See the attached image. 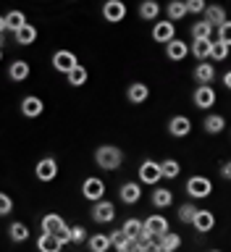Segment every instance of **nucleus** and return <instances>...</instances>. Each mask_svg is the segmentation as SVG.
<instances>
[{
	"label": "nucleus",
	"instance_id": "obj_1",
	"mask_svg": "<svg viewBox=\"0 0 231 252\" xmlns=\"http://www.w3.org/2000/svg\"><path fill=\"white\" fill-rule=\"evenodd\" d=\"M39 228H42V234H55L63 242V247L71 244V226L66 223L63 216H58V213H45L42 220H39Z\"/></svg>",
	"mask_w": 231,
	"mask_h": 252
},
{
	"label": "nucleus",
	"instance_id": "obj_2",
	"mask_svg": "<svg viewBox=\"0 0 231 252\" xmlns=\"http://www.w3.org/2000/svg\"><path fill=\"white\" fill-rule=\"evenodd\" d=\"M95 163L102 171H118L124 165V150L116 145H100L95 150Z\"/></svg>",
	"mask_w": 231,
	"mask_h": 252
},
{
	"label": "nucleus",
	"instance_id": "obj_3",
	"mask_svg": "<svg viewBox=\"0 0 231 252\" xmlns=\"http://www.w3.org/2000/svg\"><path fill=\"white\" fill-rule=\"evenodd\" d=\"M82 197L87 202H100V200H105V181H102L100 176H87L82 181Z\"/></svg>",
	"mask_w": 231,
	"mask_h": 252
},
{
	"label": "nucleus",
	"instance_id": "obj_4",
	"mask_svg": "<svg viewBox=\"0 0 231 252\" xmlns=\"http://www.w3.org/2000/svg\"><path fill=\"white\" fill-rule=\"evenodd\" d=\"M139 184H150V187H158V181L163 179V171H161V163L158 160H142L139 163Z\"/></svg>",
	"mask_w": 231,
	"mask_h": 252
},
{
	"label": "nucleus",
	"instance_id": "obj_5",
	"mask_svg": "<svg viewBox=\"0 0 231 252\" xmlns=\"http://www.w3.org/2000/svg\"><path fill=\"white\" fill-rule=\"evenodd\" d=\"M210 192H213V181L208 176H192L187 181V194L192 200H205V197H210Z\"/></svg>",
	"mask_w": 231,
	"mask_h": 252
},
{
	"label": "nucleus",
	"instance_id": "obj_6",
	"mask_svg": "<svg viewBox=\"0 0 231 252\" xmlns=\"http://www.w3.org/2000/svg\"><path fill=\"white\" fill-rule=\"evenodd\" d=\"M34 176L42 181V184H50V181H55V176H58V160L55 158H39L37 165H34Z\"/></svg>",
	"mask_w": 231,
	"mask_h": 252
},
{
	"label": "nucleus",
	"instance_id": "obj_7",
	"mask_svg": "<svg viewBox=\"0 0 231 252\" xmlns=\"http://www.w3.org/2000/svg\"><path fill=\"white\" fill-rule=\"evenodd\" d=\"M79 66V58H76V53H71V50H55L53 53V68L58 71V74H71Z\"/></svg>",
	"mask_w": 231,
	"mask_h": 252
},
{
	"label": "nucleus",
	"instance_id": "obj_8",
	"mask_svg": "<svg viewBox=\"0 0 231 252\" xmlns=\"http://www.w3.org/2000/svg\"><path fill=\"white\" fill-rule=\"evenodd\" d=\"M21 116L24 118H39L45 113V100L39 97V94H27V97L21 100Z\"/></svg>",
	"mask_w": 231,
	"mask_h": 252
},
{
	"label": "nucleus",
	"instance_id": "obj_9",
	"mask_svg": "<svg viewBox=\"0 0 231 252\" xmlns=\"http://www.w3.org/2000/svg\"><path fill=\"white\" fill-rule=\"evenodd\" d=\"M92 220L95 223H110V220L116 218V205L110 202V200H100V202H95L92 205Z\"/></svg>",
	"mask_w": 231,
	"mask_h": 252
},
{
	"label": "nucleus",
	"instance_id": "obj_10",
	"mask_svg": "<svg viewBox=\"0 0 231 252\" xmlns=\"http://www.w3.org/2000/svg\"><path fill=\"white\" fill-rule=\"evenodd\" d=\"M126 3H121V0H108V3H102V19H105L108 24H118L126 19Z\"/></svg>",
	"mask_w": 231,
	"mask_h": 252
},
{
	"label": "nucleus",
	"instance_id": "obj_11",
	"mask_svg": "<svg viewBox=\"0 0 231 252\" xmlns=\"http://www.w3.org/2000/svg\"><path fill=\"white\" fill-rule=\"evenodd\" d=\"M153 39L155 42H161V45H168V42H173L176 39V24L173 21H158L155 27H153Z\"/></svg>",
	"mask_w": 231,
	"mask_h": 252
},
{
	"label": "nucleus",
	"instance_id": "obj_12",
	"mask_svg": "<svg viewBox=\"0 0 231 252\" xmlns=\"http://www.w3.org/2000/svg\"><path fill=\"white\" fill-rule=\"evenodd\" d=\"M118 197H121L124 205H137L142 200V184L139 181H124L118 187Z\"/></svg>",
	"mask_w": 231,
	"mask_h": 252
},
{
	"label": "nucleus",
	"instance_id": "obj_13",
	"mask_svg": "<svg viewBox=\"0 0 231 252\" xmlns=\"http://www.w3.org/2000/svg\"><path fill=\"white\" fill-rule=\"evenodd\" d=\"M189 131H192V121H189L187 116H173L168 121V134L176 139H184L189 137Z\"/></svg>",
	"mask_w": 231,
	"mask_h": 252
},
{
	"label": "nucleus",
	"instance_id": "obj_14",
	"mask_svg": "<svg viewBox=\"0 0 231 252\" xmlns=\"http://www.w3.org/2000/svg\"><path fill=\"white\" fill-rule=\"evenodd\" d=\"M195 82L200 84V87H210L213 82H216V66L213 63H197L195 66Z\"/></svg>",
	"mask_w": 231,
	"mask_h": 252
},
{
	"label": "nucleus",
	"instance_id": "obj_15",
	"mask_svg": "<svg viewBox=\"0 0 231 252\" xmlns=\"http://www.w3.org/2000/svg\"><path fill=\"white\" fill-rule=\"evenodd\" d=\"M145 228H147L153 236H158V239L171 231V228H168V220H165V216H161V213H153V216L145 220Z\"/></svg>",
	"mask_w": 231,
	"mask_h": 252
},
{
	"label": "nucleus",
	"instance_id": "obj_16",
	"mask_svg": "<svg viewBox=\"0 0 231 252\" xmlns=\"http://www.w3.org/2000/svg\"><path fill=\"white\" fill-rule=\"evenodd\" d=\"M147 97H150V87L145 82H132L126 87V100L134 102V105H142Z\"/></svg>",
	"mask_w": 231,
	"mask_h": 252
},
{
	"label": "nucleus",
	"instance_id": "obj_17",
	"mask_svg": "<svg viewBox=\"0 0 231 252\" xmlns=\"http://www.w3.org/2000/svg\"><path fill=\"white\" fill-rule=\"evenodd\" d=\"M32 74V66H29V61H21V58H16L11 66H8V79L11 82H27Z\"/></svg>",
	"mask_w": 231,
	"mask_h": 252
},
{
	"label": "nucleus",
	"instance_id": "obj_18",
	"mask_svg": "<svg viewBox=\"0 0 231 252\" xmlns=\"http://www.w3.org/2000/svg\"><path fill=\"white\" fill-rule=\"evenodd\" d=\"M192 100H195V105L197 108H213L216 105V90L213 87H197L195 94H192Z\"/></svg>",
	"mask_w": 231,
	"mask_h": 252
},
{
	"label": "nucleus",
	"instance_id": "obj_19",
	"mask_svg": "<svg viewBox=\"0 0 231 252\" xmlns=\"http://www.w3.org/2000/svg\"><path fill=\"white\" fill-rule=\"evenodd\" d=\"M205 21H208L213 29H221V27L229 21L226 8H224V5H208V11H205Z\"/></svg>",
	"mask_w": 231,
	"mask_h": 252
},
{
	"label": "nucleus",
	"instance_id": "obj_20",
	"mask_svg": "<svg viewBox=\"0 0 231 252\" xmlns=\"http://www.w3.org/2000/svg\"><path fill=\"white\" fill-rule=\"evenodd\" d=\"M187 53H189V45L184 42V39H173V42L165 45V58L168 61H184L187 58Z\"/></svg>",
	"mask_w": 231,
	"mask_h": 252
},
{
	"label": "nucleus",
	"instance_id": "obj_21",
	"mask_svg": "<svg viewBox=\"0 0 231 252\" xmlns=\"http://www.w3.org/2000/svg\"><path fill=\"white\" fill-rule=\"evenodd\" d=\"M37 250H39V252H61V250H63V242H61L55 234H39Z\"/></svg>",
	"mask_w": 231,
	"mask_h": 252
},
{
	"label": "nucleus",
	"instance_id": "obj_22",
	"mask_svg": "<svg viewBox=\"0 0 231 252\" xmlns=\"http://www.w3.org/2000/svg\"><path fill=\"white\" fill-rule=\"evenodd\" d=\"M195 231H200V234H208L213 231V226H216V216H213L210 210H200L197 213V218H195Z\"/></svg>",
	"mask_w": 231,
	"mask_h": 252
},
{
	"label": "nucleus",
	"instance_id": "obj_23",
	"mask_svg": "<svg viewBox=\"0 0 231 252\" xmlns=\"http://www.w3.org/2000/svg\"><path fill=\"white\" fill-rule=\"evenodd\" d=\"M13 39H16V45H21V47L34 45V39H37V27H34V24H27V27H21L19 32H16Z\"/></svg>",
	"mask_w": 231,
	"mask_h": 252
},
{
	"label": "nucleus",
	"instance_id": "obj_24",
	"mask_svg": "<svg viewBox=\"0 0 231 252\" xmlns=\"http://www.w3.org/2000/svg\"><path fill=\"white\" fill-rule=\"evenodd\" d=\"M187 13H189V8H187L184 0H171V3L165 5V16H168V21H173V24L181 21Z\"/></svg>",
	"mask_w": 231,
	"mask_h": 252
},
{
	"label": "nucleus",
	"instance_id": "obj_25",
	"mask_svg": "<svg viewBox=\"0 0 231 252\" xmlns=\"http://www.w3.org/2000/svg\"><path fill=\"white\" fill-rule=\"evenodd\" d=\"M137 13H139V19H145V21H158V16H161V3L145 0V3H139Z\"/></svg>",
	"mask_w": 231,
	"mask_h": 252
},
{
	"label": "nucleus",
	"instance_id": "obj_26",
	"mask_svg": "<svg viewBox=\"0 0 231 252\" xmlns=\"http://www.w3.org/2000/svg\"><path fill=\"white\" fill-rule=\"evenodd\" d=\"M210 50H213V39H192V55L200 63L210 58Z\"/></svg>",
	"mask_w": 231,
	"mask_h": 252
},
{
	"label": "nucleus",
	"instance_id": "obj_27",
	"mask_svg": "<svg viewBox=\"0 0 231 252\" xmlns=\"http://www.w3.org/2000/svg\"><path fill=\"white\" fill-rule=\"evenodd\" d=\"M202 126H205V131H208V134H221L226 129V118L221 113H208V116H205V121H202Z\"/></svg>",
	"mask_w": 231,
	"mask_h": 252
},
{
	"label": "nucleus",
	"instance_id": "obj_28",
	"mask_svg": "<svg viewBox=\"0 0 231 252\" xmlns=\"http://www.w3.org/2000/svg\"><path fill=\"white\" fill-rule=\"evenodd\" d=\"M153 205H155V208H171V205H173V192H171V189H165V187H155L153 189Z\"/></svg>",
	"mask_w": 231,
	"mask_h": 252
},
{
	"label": "nucleus",
	"instance_id": "obj_29",
	"mask_svg": "<svg viewBox=\"0 0 231 252\" xmlns=\"http://www.w3.org/2000/svg\"><path fill=\"white\" fill-rule=\"evenodd\" d=\"M124 234L129 236L132 242H137L142 234H145V220H139V218H129V220H124Z\"/></svg>",
	"mask_w": 231,
	"mask_h": 252
},
{
	"label": "nucleus",
	"instance_id": "obj_30",
	"mask_svg": "<svg viewBox=\"0 0 231 252\" xmlns=\"http://www.w3.org/2000/svg\"><path fill=\"white\" fill-rule=\"evenodd\" d=\"M8 236H11V242H16V244H24L29 239V226L21 223V220H13V223L8 226Z\"/></svg>",
	"mask_w": 231,
	"mask_h": 252
},
{
	"label": "nucleus",
	"instance_id": "obj_31",
	"mask_svg": "<svg viewBox=\"0 0 231 252\" xmlns=\"http://www.w3.org/2000/svg\"><path fill=\"white\" fill-rule=\"evenodd\" d=\"M108 236H110V244H113L118 252H129V250L134 247V242L124 234V228H116V231H110Z\"/></svg>",
	"mask_w": 231,
	"mask_h": 252
},
{
	"label": "nucleus",
	"instance_id": "obj_32",
	"mask_svg": "<svg viewBox=\"0 0 231 252\" xmlns=\"http://www.w3.org/2000/svg\"><path fill=\"white\" fill-rule=\"evenodd\" d=\"M87 247H90V252H108L113 244H110V236L108 234H92L90 242H87Z\"/></svg>",
	"mask_w": 231,
	"mask_h": 252
},
{
	"label": "nucleus",
	"instance_id": "obj_33",
	"mask_svg": "<svg viewBox=\"0 0 231 252\" xmlns=\"http://www.w3.org/2000/svg\"><path fill=\"white\" fill-rule=\"evenodd\" d=\"M5 24H8V32H13V34H16L21 27H27V16H24V11H16V8H13V11L5 13Z\"/></svg>",
	"mask_w": 231,
	"mask_h": 252
},
{
	"label": "nucleus",
	"instance_id": "obj_34",
	"mask_svg": "<svg viewBox=\"0 0 231 252\" xmlns=\"http://www.w3.org/2000/svg\"><path fill=\"white\" fill-rule=\"evenodd\" d=\"M87 79H90V71H87V66H82V63H79V66L66 76V82H68L71 87H84Z\"/></svg>",
	"mask_w": 231,
	"mask_h": 252
},
{
	"label": "nucleus",
	"instance_id": "obj_35",
	"mask_svg": "<svg viewBox=\"0 0 231 252\" xmlns=\"http://www.w3.org/2000/svg\"><path fill=\"white\" fill-rule=\"evenodd\" d=\"M197 213H200V208H197L195 202H184V205H179V220H181V223H195Z\"/></svg>",
	"mask_w": 231,
	"mask_h": 252
},
{
	"label": "nucleus",
	"instance_id": "obj_36",
	"mask_svg": "<svg viewBox=\"0 0 231 252\" xmlns=\"http://www.w3.org/2000/svg\"><path fill=\"white\" fill-rule=\"evenodd\" d=\"M192 39H213V27L208 21H195L192 24Z\"/></svg>",
	"mask_w": 231,
	"mask_h": 252
},
{
	"label": "nucleus",
	"instance_id": "obj_37",
	"mask_svg": "<svg viewBox=\"0 0 231 252\" xmlns=\"http://www.w3.org/2000/svg\"><path fill=\"white\" fill-rule=\"evenodd\" d=\"M161 171H163V179H179L181 163H179V160H173V158H165V160L161 163Z\"/></svg>",
	"mask_w": 231,
	"mask_h": 252
},
{
	"label": "nucleus",
	"instance_id": "obj_38",
	"mask_svg": "<svg viewBox=\"0 0 231 252\" xmlns=\"http://www.w3.org/2000/svg\"><path fill=\"white\" fill-rule=\"evenodd\" d=\"M158 244H161L165 252H176V250L181 247V236L173 234V231H168L165 236H161V239H158Z\"/></svg>",
	"mask_w": 231,
	"mask_h": 252
},
{
	"label": "nucleus",
	"instance_id": "obj_39",
	"mask_svg": "<svg viewBox=\"0 0 231 252\" xmlns=\"http://www.w3.org/2000/svg\"><path fill=\"white\" fill-rule=\"evenodd\" d=\"M213 61H226L229 58V45L221 42V39H213V50H210Z\"/></svg>",
	"mask_w": 231,
	"mask_h": 252
},
{
	"label": "nucleus",
	"instance_id": "obj_40",
	"mask_svg": "<svg viewBox=\"0 0 231 252\" xmlns=\"http://www.w3.org/2000/svg\"><path fill=\"white\" fill-rule=\"evenodd\" d=\"M84 242H90V234H87V228H84L82 223L71 226V244H84Z\"/></svg>",
	"mask_w": 231,
	"mask_h": 252
},
{
	"label": "nucleus",
	"instance_id": "obj_41",
	"mask_svg": "<svg viewBox=\"0 0 231 252\" xmlns=\"http://www.w3.org/2000/svg\"><path fill=\"white\" fill-rule=\"evenodd\" d=\"M13 213V197L8 192H0V216H11Z\"/></svg>",
	"mask_w": 231,
	"mask_h": 252
},
{
	"label": "nucleus",
	"instance_id": "obj_42",
	"mask_svg": "<svg viewBox=\"0 0 231 252\" xmlns=\"http://www.w3.org/2000/svg\"><path fill=\"white\" fill-rule=\"evenodd\" d=\"M187 8H189V13H205L208 11V3L205 0H187Z\"/></svg>",
	"mask_w": 231,
	"mask_h": 252
},
{
	"label": "nucleus",
	"instance_id": "obj_43",
	"mask_svg": "<svg viewBox=\"0 0 231 252\" xmlns=\"http://www.w3.org/2000/svg\"><path fill=\"white\" fill-rule=\"evenodd\" d=\"M218 39H221V42H226V45L231 47V21H226L224 27L218 29Z\"/></svg>",
	"mask_w": 231,
	"mask_h": 252
},
{
	"label": "nucleus",
	"instance_id": "obj_44",
	"mask_svg": "<svg viewBox=\"0 0 231 252\" xmlns=\"http://www.w3.org/2000/svg\"><path fill=\"white\" fill-rule=\"evenodd\" d=\"M221 173H224V179H229V181H231V160H229V163H224V168H221Z\"/></svg>",
	"mask_w": 231,
	"mask_h": 252
},
{
	"label": "nucleus",
	"instance_id": "obj_45",
	"mask_svg": "<svg viewBox=\"0 0 231 252\" xmlns=\"http://www.w3.org/2000/svg\"><path fill=\"white\" fill-rule=\"evenodd\" d=\"M5 32H8V24H5V16H0V39L5 37Z\"/></svg>",
	"mask_w": 231,
	"mask_h": 252
},
{
	"label": "nucleus",
	"instance_id": "obj_46",
	"mask_svg": "<svg viewBox=\"0 0 231 252\" xmlns=\"http://www.w3.org/2000/svg\"><path fill=\"white\" fill-rule=\"evenodd\" d=\"M145 252H163V247H161V244H158V242H155V244H150V247H147Z\"/></svg>",
	"mask_w": 231,
	"mask_h": 252
},
{
	"label": "nucleus",
	"instance_id": "obj_47",
	"mask_svg": "<svg viewBox=\"0 0 231 252\" xmlns=\"http://www.w3.org/2000/svg\"><path fill=\"white\" fill-rule=\"evenodd\" d=\"M224 84L231 90V71H226V74H224Z\"/></svg>",
	"mask_w": 231,
	"mask_h": 252
},
{
	"label": "nucleus",
	"instance_id": "obj_48",
	"mask_svg": "<svg viewBox=\"0 0 231 252\" xmlns=\"http://www.w3.org/2000/svg\"><path fill=\"white\" fill-rule=\"evenodd\" d=\"M129 252H145V250H142V247H137V242H134V247H132Z\"/></svg>",
	"mask_w": 231,
	"mask_h": 252
},
{
	"label": "nucleus",
	"instance_id": "obj_49",
	"mask_svg": "<svg viewBox=\"0 0 231 252\" xmlns=\"http://www.w3.org/2000/svg\"><path fill=\"white\" fill-rule=\"evenodd\" d=\"M0 61H3V47H0Z\"/></svg>",
	"mask_w": 231,
	"mask_h": 252
},
{
	"label": "nucleus",
	"instance_id": "obj_50",
	"mask_svg": "<svg viewBox=\"0 0 231 252\" xmlns=\"http://www.w3.org/2000/svg\"><path fill=\"white\" fill-rule=\"evenodd\" d=\"M210 252H221V250H210Z\"/></svg>",
	"mask_w": 231,
	"mask_h": 252
},
{
	"label": "nucleus",
	"instance_id": "obj_51",
	"mask_svg": "<svg viewBox=\"0 0 231 252\" xmlns=\"http://www.w3.org/2000/svg\"><path fill=\"white\" fill-rule=\"evenodd\" d=\"M163 252H165V250H163Z\"/></svg>",
	"mask_w": 231,
	"mask_h": 252
}]
</instances>
